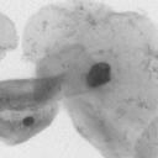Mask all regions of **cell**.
Segmentation results:
<instances>
[{"instance_id": "1", "label": "cell", "mask_w": 158, "mask_h": 158, "mask_svg": "<svg viewBox=\"0 0 158 158\" xmlns=\"http://www.w3.org/2000/svg\"><path fill=\"white\" fill-rule=\"evenodd\" d=\"M110 79H111V67L105 62L94 64L86 74V84L90 88L101 86L109 83Z\"/></svg>"}, {"instance_id": "2", "label": "cell", "mask_w": 158, "mask_h": 158, "mask_svg": "<svg viewBox=\"0 0 158 158\" xmlns=\"http://www.w3.org/2000/svg\"><path fill=\"white\" fill-rule=\"evenodd\" d=\"M33 122H35V120H33V117H31V116L25 117L23 121H22V123H23L25 126H31V125H33Z\"/></svg>"}]
</instances>
